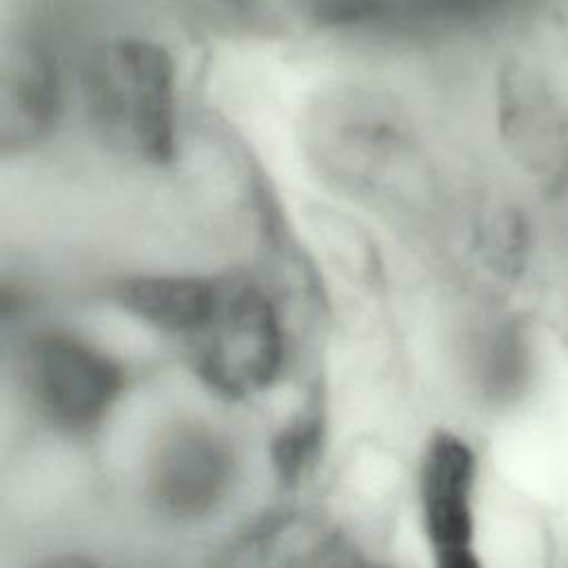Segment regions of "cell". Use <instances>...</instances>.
<instances>
[{"instance_id":"8992f818","label":"cell","mask_w":568,"mask_h":568,"mask_svg":"<svg viewBox=\"0 0 568 568\" xmlns=\"http://www.w3.org/2000/svg\"><path fill=\"white\" fill-rule=\"evenodd\" d=\"M62 87L51 55L31 44L18 47L0 78V149L20 153L38 146L58 124Z\"/></svg>"},{"instance_id":"277c9868","label":"cell","mask_w":568,"mask_h":568,"mask_svg":"<svg viewBox=\"0 0 568 568\" xmlns=\"http://www.w3.org/2000/svg\"><path fill=\"white\" fill-rule=\"evenodd\" d=\"M475 475L468 444L439 435L426 455L422 499L435 568H481L475 548Z\"/></svg>"},{"instance_id":"6da1fadb","label":"cell","mask_w":568,"mask_h":568,"mask_svg":"<svg viewBox=\"0 0 568 568\" xmlns=\"http://www.w3.org/2000/svg\"><path fill=\"white\" fill-rule=\"evenodd\" d=\"M302 144L320 178L351 197L417 209L435 193L419 138L386 93L364 87L322 93L304 115Z\"/></svg>"},{"instance_id":"ba28073f","label":"cell","mask_w":568,"mask_h":568,"mask_svg":"<svg viewBox=\"0 0 568 568\" xmlns=\"http://www.w3.org/2000/svg\"><path fill=\"white\" fill-rule=\"evenodd\" d=\"M33 379L55 399L93 402L115 382L111 364L67 335L40 337L29 351Z\"/></svg>"},{"instance_id":"3957f363","label":"cell","mask_w":568,"mask_h":568,"mask_svg":"<svg viewBox=\"0 0 568 568\" xmlns=\"http://www.w3.org/2000/svg\"><path fill=\"white\" fill-rule=\"evenodd\" d=\"M87 113L106 144L149 164H169L178 151L175 62L140 36L98 44L82 69Z\"/></svg>"},{"instance_id":"52a82bcc","label":"cell","mask_w":568,"mask_h":568,"mask_svg":"<svg viewBox=\"0 0 568 568\" xmlns=\"http://www.w3.org/2000/svg\"><path fill=\"white\" fill-rule=\"evenodd\" d=\"M224 280L202 275H131L113 286V300L140 320L169 331L206 328L220 306Z\"/></svg>"},{"instance_id":"5b68a950","label":"cell","mask_w":568,"mask_h":568,"mask_svg":"<svg viewBox=\"0 0 568 568\" xmlns=\"http://www.w3.org/2000/svg\"><path fill=\"white\" fill-rule=\"evenodd\" d=\"M209 362L222 375L262 379L280 357V326L268 297L244 280H224Z\"/></svg>"},{"instance_id":"7a4b0ae2","label":"cell","mask_w":568,"mask_h":568,"mask_svg":"<svg viewBox=\"0 0 568 568\" xmlns=\"http://www.w3.org/2000/svg\"><path fill=\"white\" fill-rule=\"evenodd\" d=\"M490 118L513 191L568 224V62L550 47H515L493 71Z\"/></svg>"}]
</instances>
